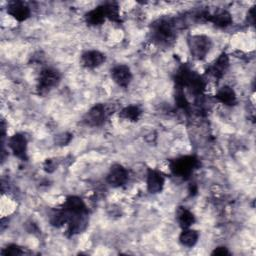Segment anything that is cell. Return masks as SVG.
<instances>
[{"label": "cell", "mask_w": 256, "mask_h": 256, "mask_svg": "<svg viewBox=\"0 0 256 256\" xmlns=\"http://www.w3.org/2000/svg\"><path fill=\"white\" fill-rule=\"evenodd\" d=\"M105 60V56L99 51H87L82 55L81 62L85 67L94 68L103 63Z\"/></svg>", "instance_id": "cell-9"}, {"label": "cell", "mask_w": 256, "mask_h": 256, "mask_svg": "<svg viewBox=\"0 0 256 256\" xmlns=\"http://www.w3.org/2000/svg\"><path fill=\"white\" fill-rule=\"evenodd\" d=\"M208 20L212 21L215 25H217L219 27H226V26L230 25L231 22H232V18H231L230 13H228L225 10L220 11V12L208 17Z\"/></svg>", "instance_id": "cell-15"}, {"label": "cell", "mask_w": 256, "mask_h": 256, "mask_svg": "<svg viewBox=\"0 0 256 256\" xmlns=\"http://www.w3.org/2000/svg\"><path fill=\"white\" fill-rule=\"evenodd\" d=\"M105 11V16L113 21L119 20V13H118V7L114 3H109L103 6Z\"/></svg>", "instance_id": "cell-20"}, {"label": "cell", "mask_w": 256, "mask_h": 256, "mask_svg": "<svg viewBox=\"0 0 256 256\" xmlns=\"http://www.w3.org/2000/svg\"><path fill=\"white\" fill-rule=\"evenodd\" d=\"M172 25L168 21H160V23L155 26V35L158 39L167 40L172 36Z\"/></svg>", "instance_id": "cell-13"}, {"label": "cell", "mask_w": 256, "mask_h": 256, "mask_svg": "<svg viewBox=\"0 0 256 256\" xmlns=\"http://www.w3.org/2000/svg\"><path fill=\"white\" fill-rule=\"evenodd\" d=\"M177 220L182 228L186 229L189 228V227L194 223L195 218L194 215L188 209L181 207L177 212Z\"/></svg>", "instance_id": "cell-14"}, {"label": "cell", "mask_w": 256, "mask_h": 256, "mask_svg": "<svg viewBox=\"0 0 256 256\" xmlns=\"http://www.w3.org/2000/svg\"><path fill=\"white\" fill-rule=\"evenodd\" d=\"M105 18H106L105 11L102 6V7L95 8V9L91 10L90 12H88L86 15V22L89 25H99L104 21Z\"/></svg>", "instance_id": "cell-16"}, {"label": "cell", "mask_w": 256, "mask_h": 256, "mask_svg": "<svg viewBox=\"0 0 256 256\" xmlns=\"http://www.w3.org/2000/svg\"><path fill=\"white\" fill-rule=\"evenodd\" d=\"M23 251L21 250V248L17 245H9L7 248H4V250L2 251L3 255L6 256H14V255H20L22 254Z\"/></svg>", "instance_id": "cell-21"}, {"label": "cell", "mask_w": 256, "mask_h": 256, "mask_svg": "<svg viewBox=\"0 0 256 256\" xmlns=\"http://www.w3.org/2000/svg\"><path fill=\"white\" fill-rule=\"evenodd\" d=\"M212 254H213V255H221V256H223V255L229 254V252H228V250H227L225 247H218V248H216V249L212 252Z\"/></svg>", "instance_id": "cell-22"}, {"label": "cell", "mask_w": 256, "mask_h": 256, "mask_svg": "<svg viewBox=\"0 0 256 256\" xmlns=\"http://www.w3.org/2000/svg\"><path fill=\"white\" fill-rule=\"evenodd\" d=\"M111 76L114 82H116L121 87H126L132 79L130 69L125 65L115 66L111 71Z\"/></svg>", "instance_id": "cell-5"}, {"label": "cell", "mask_w": 256, "mask_h": 256, "mask_svg": "<svg viewBox=\"0 0 256 256\" xmlns=\"http://www.w3.org/2000/svg\"><path fill=\"white\" fill-rule=\"evenodd\" d=\"M7 12L18 21H24L30 15L29 7L20 1L11 2L7 7Z\"/></svg>", "instance_id": "cell-8"}, {"label": "cell", "mask_w": 256, "mask_h": 256, "mask_svg": "<svg viewBox=\"0 0 256 256\" xmlns=\"http://www.w3.org/2000/svg\"><path fill=\"white\" fill-rule=\"evenodd\" d=\"M198 232L192 229H188L186 228L180 235L179 240L181 242L182 245L186 246V247H192L196 244L197 240H198Z\"/></svg>", "instance_id": "cell-17"}, {"label": "cell", "mask_w": 256, "mask_h": 256, "mask_svg": "<svg viewBox=\"0 0 256 256\" xmlns=\"http://www.w3.org/2000/svg\"><path fill=\"white\" fill-rule=\"evenodd\" d=\"M63 210L69 214H87L86 205L81 198L76 196H70L66 199L63 204Z\"/></svg>", "instance_id": "cell-6"}, {"label": "cell", "mask_w": 256, "mask_h": 256, "mask_svg": "<svg viewBox=\"0 0 256 256\" xmlns=\"http://www.w3.org/2000/svg\"><path fill=\"white\" fill-rule=\"evenodd\" d=\"M188 43L191 54L197 59H203L210 48V39L203 35L192 36Z\"/></svg>", "instance_id": "cell-1"}, {"label": "cell", "mask_w": 256, "mask_h": 256, "mask_svg": "<svg viewBox=\"0 0 256 256\" xmlns=\"http://www.w3.org/2000/svg\"><path fill=\"white\" fill-rule=\"evenodd\" d=\"M128 178V173L126 169L119 164L113 165L110 169V172L107 176V181L111 186L119 187L123 185Z\"/></svg>", "instance_id": "cell-4"}, {"label": "cell", "mask_w": 256, "mask_h": 256, "mask_svg": "<svg viewBox=\"0 0 256 256\" xmlns=\"http://www.w3.org/2000/svg\"><path fill=\"white\" fill-rule=\"evenodd\" d=\"M227 66H228V58H227V56L225 54H222L211 68L214 76L220 77L225 71Z\"/></svg>", "instance_id": "cell-18"}, {"label": "cell", "mask_w": 256, "mask_h": 256, "mask_svg": "<svg viewBox=\"0 0 256 256\" xmlns=\"http://www.w3.org/2000/svg\"><path fill=\"white\" fill-rule=\"evenodd\" d=\"M216 98L225 105H234L236 102V95L233 89L229 86L222 87L217 93Z\"/></svg>", "instance_id": "cell-12"}, {"label": "cell", "mask_w": 256, "mask_h": 256, "mask_svg": "<svg viewBox=\"0 0 256 256\" xmlns=\"http://www.w3.org/2000/svg\"><path fill=\"white\" fill-rule=\"evenodd\" d=\"M59 73L54 69H44L39 77L38 89L40 92H46L50 88L54 87L59 81Z\"/></svg>", "instance_id": "cell-3"}, {"label": "cell", "mask_w": 256, "mask_h": 256, "mask_svg": "<svg viewBox=\"0 0 256 256\" xmlns=\"http://www.w3.org/2000/svg\"><path fill=\"white\" fill-rule=\"evenodd\" d=\"M164 185V178L160 172L156 170H149L147 175V188L151 193H158L162 190Z\"/></svg>", "instance_id": "cell-11"}, {"label": "cell", "mask_w": 256, "mask_h": 256, "mask_svg": "<svg viewBox=\"0 0 256 256\" xmlns=\"http://www.w3.org/2000/svg\"><path fill=\"white\" fill-rule=\"evenodd\" d=\"M197 160L192 156H185L174 160L171 163L172 172L179 177H186L191 174L196 167Z\"/></svg>", "instance_id": "cell-2"}, {"label": "cell", "mask_w": 256, "mask_h": 256, "mask_svg": "<svg viewBox=\"0 0 256 256\" xmlns=\"http://www.w3.org/2000/svg\"><path fill=\"white\" fill-rule=\"evenodd\" d=\"M141 114V111L137 106H129L122 110L121 117L125 119H129L131 121H137Z\"/></svg>", "instance_id": "cell-19"}, {"label": "cell", "mask_w": 256, "mask_h": 256, "mask_svg": "<svg viewBox=\"0 0 256 256\" xmlns=\"http://www.w3.org/2000/svg\"><path fill=\"white\" fill-rule=\"evenodd\" d=\"M106 116V109L104 105L102 104H97L94 107L90 109V111L87 113L86 116V122L89 125H99L101 124Z\"/></svg>", "instance_id": "cell-10"}, {"label": "cell", "mask_w": 256, "mask_h": 256, "mask_svg": "<svg viewBox=\"0 0 256 256\" xmlns=\"http://www.w3.org/2000/svg\"><path fill=\"white\" fill-rule=\"evenodd\" d=\"M9 147L13 151V153L21 158H26V147H27V141L26 138L21 134H15L9 139Z\"/></svg>", "instance_id": "cell-7"}]
</instances>
